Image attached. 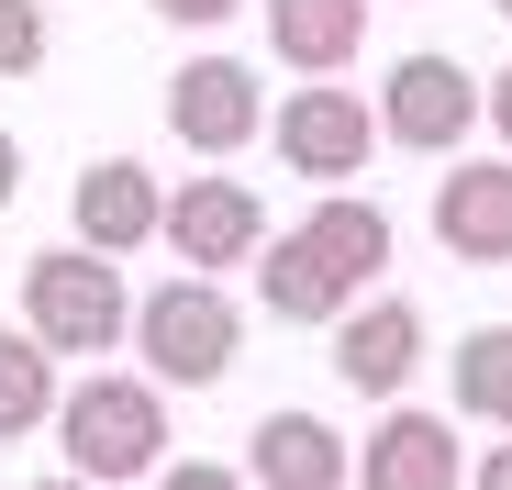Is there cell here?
<instances>
[{
    "label": "cell",
    "instance_id": "cell-1",
    "mask_svg": "<svg viewBox=\"0 0 512 490\" xmlns=\"http://www.w3.org/2000/svg\"><path fill=\"white\" fill-rule=\"evenodd\" d=\"M67 479H90V490H123V479H156L167 468V390L134 379V368H90L78 390H56V413H45Z\"/></svg>",
    "mask_w": 512,
    "mask_h": 490
},
{
    "label": "cell",
    "instance_id": "cell-2",
    "mask_svg": "<svg viewBox=\"0 0 512 490\" xmlns=\"http://www.w3.org/2000/svg\"><path fill=\"white\" fill-rule=\"evenodd\" d=\"M123 346L145 357L134 379H156V390H212V379L234 368V346H245V312H234L223 279H167V290L134 301Z\"/></svg>",
    "mask_w": 512,
    "mask_h": 490
},
{
    "label": "cell",
    "instance_id": "cell-3",
    "mask_svg": "<svg viewBox=\"0 0 512 490\" xmlns=\"http://www.w3.org/2000/svg\"><path fill=\"white\" fill-rule=\"evenodd\" d=\"M134 323V290L112 257H90V245H45V257L23 268V335L67 368V357H112Z\"/></svg>",
    "mask_w": 512,
    "mask_h": 490
},
{
    "label": "cell",
    "instance_id": "cell-4",
    "mask_svg": "<svg viewBox=\"0 0 512 490\" xmlns=\"http://www.w3.org/2000/svg\"><path fill=\"white\" fill-rule=\"evenodd\" d=\"M268 145H279V168H290V179H312V190H346V179H368L379 123H368V101H357V90L312 78V90H290V101L268 112Z\"/></svg>",
    "mask_w": 512,
    "mask_h": 490
},
{
    "label": "cell",
    "instance_id": "cell-5",
    "mask_svg": "<svg viewBox=\"0 0 512 490\" xmlns=\"http://www.w3.org/2000/svg\"><path fill=\"white\" fill-rule=\"evenodd\" d=\"M368 123H379V145H401V156H457V145L479 134V78H468L457 56H401L390 90L368 101Z\"/></svg>",
    "mask_w": 512,
    "mask_h": 490
},
{
    "label": "cell",
    "instance_id": "cell-6",
    "mask_svg": "<svg viewBox=\"0 0 512 490\" xmlns=\"http://www.w3.org/2000/svg\"><path fill=\"white\" fill-rule=\"evenodd\" d=\"M156 245H179V279H223L268 245V201L245 179H179L156 201Z\"/></svg>",
    "mask_w": 512,
    "mask_h": 490
},
{
    "label": "cell",
    "instance_id": "cell-7",
    "mask_svg": "<svg viewBox=\"0 0 512 490\" xmlns=\"http://www.w3.org/2000/svg\"><path fill=\"white\" fill-rule=\"evenodd\" d=\"M346 479H357V490H457V479H468V446H457L446 413L390 401L368 435H346Z\"/></svg>",
    "mask_w": 512,
    "mask_h": 490
},
{
    "label": "cell",
    "instance_id": "cell-8",
    "mask_svg": "<svg viewBox=\"0 0 512 490\" xmlns=\"http://www.w3.org/2000/svg\"><path fill=\"white\" fill-rule=\"evenodd\" d=\"M256 123H268V78L245 56H190L167 78V134L190 156H234V145H256Z\"/></svg>",
    "mask_w": 512,
    "mask_h": 490
},
{
    "label": "cell",
    "instance_id": "cell-9",
    "mask_svg": "<svg viewBox=\"0 0 512 490\" xmlns=\"http://www.w3.org/2000/svg\"><path fill=\"white\" fill-rule=\"evenodd\" d=\"M323 335H334V379H346L357 401H401L412 368H423V312H412L401 290L357 301L346 323H323Z\"/></svg>",
    "mask_w": 512,
    "mask_h": 490
},
{
    "label": "cell",
    "instance_id": "cell-10",
    "mask_svg": "<svg viewBox=\"0 0 512 490\" xmlns=\"http://www.w3.org/2000/svg\"><path fill=\"white\" fill-rule=\"evenodd\" d=\"M435 245L457 268H512V156H457L435 179Z\"/></svg>",
    "mask_w": 512,
    "mask_h": 490
},
{
    "label": "cell",
    "instance_id": "cell-11",
    "mask_svg": "<svg viewBox=\"0 0 512 490\" xmlns=\"http://www.w3.org/2000/svg\"><path fill=\"white\" fill-rule=\"evenodd\" d=\"M156 201H167V179L145 168V156H101V168H78V190H67V223H78V245L90 257H134V245H156Z\"/></svg>",
    "mask_w": 512,
    "mask_h": 490
},
{
    "label": "cell",
    "instance_id": "cell-12",
    "mask_svg": "<svg viewBox=\"0 0 512 490\" xmlns=\"http://www.w3.org/2000/svg\"><path fill=\"white\" fill-rule=\"evenodd\" d=\"M245 268H256V301H268V323H346V312L368 301V290H357L346 268H334L323 245L301 234V223H290V234H268Z\"/></svg>",
    "mask_w": 512,
    "mask_h": 490
},
{
    "label": "cell",
    "instance_id": "cell-13",
    "mask_svg": "<svg viewBox=\"0 0 512 490\" xmlns=\"http://www.w3.org/2000/svg\"><path fill=\"white\" fill-rule=\"evenodd\" d=\"M245 490H346V435L323 413H268L245 435Z\"/></svg>",
    "mask_w": 512,
    "mask_h": 490
},
{
    "label": "cell",
    "instance_id": "cell-14",
    "mask_svg": "<svg viewBox=\"0 0 512 490\" xmlns=\"http://www.w3.org/2000/svg\"><path fill=\"white\" fill-rule=\"evenodd\" d=\"M368 45V0H268V56L290 78H346Z\"/></svg>",
    "mask_w": 512,
    "mask_h": 490
},
{
    "label": "cell",
    "instance_id": "cell-15",
    "mask_svg": "<svg viewBox=\"0 0 512 490\" xmlns=\"http://www.w3.org/2000/svg\"><path fill=\"white\" fill-rule=\"evenodd\" d=\"M301 234H312L323 257H334V268L357 279V290H379V268H390V245H401V234H390V212H379L368 190H323V201L301 212Z\"/></svg>",
    "mask_w": 512,
    "mask_h": 490
},
{
    "label": "cell",
    "instance_id": "cell-16",
    "mask_svg": "<svg viewBox=\"0 0 512 490\" xmlns=\"http://www.w3.org/2000/svg\"><path fill=\"white\" fill-rule=\"evenodd\" d=\"M446 390H457V413L512 435V323H468L457 357H446Z\"/></svg>",
    "mask_w": 512,
    "mask_h": 490
},
{
    "label": "cell",
    "instance_id": "cell-17",
    "mask_svg": "<svg viewBox=\"0 0 512 490\" xmlns=\"http://www.w3.org/2000/svg\"><path fill=\"white\" fill-rule=\"evenodd\" d=\"M45 413H56V357L12 323V335H0V446H12V435H45Z\"/></svg>",
    "mask_w": 512,
    "mask_h": 490
},
{
    "label": "cell",
    "instance_id": "cell-18",
    "mask_svg": "<svg viewBox=\"0 0 512 490\" xmlns=\"http://www.w3.org/2000/svg\"><path fill=\"white\" fill-rule=\"evenodd\" d=\"M56 56V34H45V0H0V78H34Z\"/></svg>",
    "mask_w": 512,
    "mask_h": 490
},
{
    "label": "cell",
    "instance_id": "cell-19",
    "mask_svg": "<svg viewBox=\"0 0 512 490\" xmlns=\"http://www.w3.org/2000/svg\"><path fill=\"white\" fill-rule=\"evenodd\" d=\"M145 12H156V23H179V34H212V23L245 12V0H145Z\"/></svg>",
    "mask_w": 512,
    "mask_h": 490
},
{
    "label": "cell",
    "instance_id": "cell-20",
    "mask_svg": "<svg viewBox=\"0 0 512 490\" xmlns=\"http://www.w3.org/2000/svg\"><path fill=\"white\" fill-rule=\"evenodd\" d=\"M156 490H245V468H212V457H179V468H156Z\"/></svg>",
    "mask_w": 512,
    "mask_h": 490
},
{
    "label": "cell",
    "instance_id": "cell-21",
    "mask_svg": "<svg viewBox=\"0 0 512 490\" xmlns=\"http://www.w3.org/2000/svg\"><path fill=\"white\" fill-rule=\"evenodd\" d=\"M479 123H490V134H501V156H512V67H501V78H479Z\"/></svg>",
    "mask_w": 512,
    "mask_h": 490
},
{
    "label": "cell",
    "instance_id": "cell-22",
    "mask_svg": "<svg viewBox=\"0 0 512 490\" xmlns=\"http://www.w3.org/2000/svg\"><path fill=\"white\" fill-rule=\"evenodd\" d=\"M457 490H512V446H490V457H479V468H468Z\"/></svg>",
    "mask_w": 512,
    "mask_h": 490
},
{
    "label": "cell",
    "instance_id": "cell-23",
    "mask_svg": "<svg viewBox=\"0 0 512 490\" xmlns=\"http://www.w3.org/2000/svg\"><path fill=\"white\" fill-rule=\"evenodd\" d=\"M12 190H23V145L0 134V212H12Z\"/></svg>",
    "mask_w": 512,
    "mask_h": 490
},
{
    "label": "cell",
    "instance_id": "cell-24",
    "mask_svg": "<svg viewBox=\"0 0 512 490\" xmlns=\"http://www.w3.org/2000/svg\"><path fill=\"white\" fill-rule=\"evenodd\" d=\"M34 490H90V479H67V468H56V479H34Z\"/></svg>",
    "mask_w": 512,
    "mask_h": 490
},
{
    "label": "cell",
    "instance_id": "cell-25",
    "mask_svg": "<svg viewBox=\"0 0 512 490\" xmlns=\"http://www.w3.org/2000/svg\"><path fill=\"white\" fill-rule=\"evenodd\" d=\"M490 12H501V23H512V0H490Z\"/></svg>",
    "mask_w": 512,
    "mask_h": 490
}]
</instances>
